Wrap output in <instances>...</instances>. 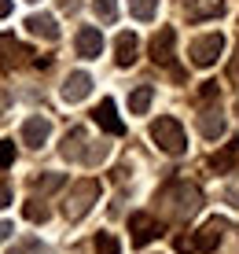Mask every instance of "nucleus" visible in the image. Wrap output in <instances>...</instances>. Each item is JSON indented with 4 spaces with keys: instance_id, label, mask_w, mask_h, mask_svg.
<instances>
[{
    "instance_id": "1",
    "label": "nucleus",
    "mask_w": 239,
    "mask_h": 254,
    "mask_svg": "<svg viewBox=\"0 0 239 254\" xmlns=\"http://www.w3.org/2000/svg\"><path fill=\"white\" fill-rule=\"evenodd\" d=\"M158 199H162V206L170 210V217H177V221L191 217V214L202 206V191H199L195 185H188V181H177V185H170Z\"/></svg>"
},
{
    "instance_id": "2",
    "label": "nucleus",
    "mask_w": 239,
    "mask_h": 254,
    "mask_svg": "<svg viewBox=\"0 0 239 254\" xmlns=\"http://www.w3.org/2000/svg\"><path fill=\"white\" fill-rule=\"evenodd\" d=\"M96 203H100V181L85 177V181H77V185L70 188V195H66V203H63V214L70 217V221H81Z\"/></svg>"
},
{
    "instance_id": "3",
    "label": "nucleus",
    "mask_w": 239,
    "mask_h": 254,
    "mask_svg": "<svg viewBox=\"0 0 239 254\" xmlns=\"http://www.w3.org/2000/svg\"><path fill=\"white\" fill-rule=\"evenodd\" d=\"M151 140L158 144V151H166V155H184L188 151V136H184V129H180L177 118H155L151 122Z\"/></svg>"
},
{
    "instance_id": "4",
    "label": "nucleus",
    "mask_w": 239,
    "mask_h": 254,
    "mask_svg": "<svg viewBox=\"0 0 239 254\" xmlns=\"http://www.w3.org/2000/svg\"><path fill=\"white\" fill-rule=\"evenodd\" d=\"M221 52H225V37L221 33H206V37H195L191 41V48H188V59H191V66H214L217 59H221Z\"/></svg>"
},
{
    "instance_id": "5",
    "label": "nucleus",
    "mask_w": 239,
    "mask_h": 254,
    "mask_svg": "<svg viewBox=\"0 0 239 254\" xmlns=\"http://www.w3.org/2000/svg\"><path fill=\"white\" fill-rule=\"evenodd\" d=\"M162 221L151 214H132L129 217V236H132V247H147V243H155L158 236H162Z\"/></svg>"
},
{
    "instance_id": "6",
    "label": "nucleus",
    "mask_w": 239,
    "mask_h": 254,
    "mask_svg": "<svg viewBox=\"0 0 239 254\" xmlns=\"http://www.w3.org/2000/svg\"><path fill=\"white\" fill-rule=\"evenodd\" d=\"M30 56L33 52L22 45V41H15V37H7V33H0V70H19L30 63Z\"/></svg>"
},
{
    "instance_id": "7",
    "label": "nucleus",
    "mask_w": 239,
    "mask_h": 254,
    "mask_svg": "<svg viewBox=\"0 0 239 254\" xmlns=\"http://www.w3.org/2000/svg\"><path fill=\"white\" fill-rule=\"evenodd\" d=\"M173 48H177V30L173 26H162L151 37V59L158 66H173Z\"/></svg>"
},
{
    "instance_id": "8",
    "label": "nucleus",
    "mask_w": 239,
    "mask_h": 254,
    "mask_svg": "<svg viewBox=\"0 0 239 254\" xmlns=\"http://www.w3.org/2000/svg\"><path fill=\"white\" fill-rule=\"evenodd\" d=\"M92 122L103 129V133H111V136H121V133H125V122L118 118V107H114V100H100V107L92 111Z\"/></svg>"
},
{
    "instance_id": "9",
    "label": "nucleus",
    "mask_w": 239,
    "mask_h": 254,
    "mask_svg": "<svg viewBox=\"0 0 239 254\" xmlns=\"http://www.w3.org/2000/svg\"><path fill=\"white\" fill-rule=\"evenodd\" d=\"M225 229H228L225 217H214V221H206L195 236H191V240H195V251L214 254V251H217V243H221V236H225Z\"/></svg>"
},
{
    "instance_id": "10",
    "label": "nucleus",
    "mask_w": 239,
    "mask_h": 254,
    "mask_svg": "<svg viewBox=\"0 0 239 254\" xmlns=\"http://www.w3.org/2000/svg\"><path fill=\"white\" fill-rule=\"evenodd\" d=\"M48 136H52V122L44 118V115H30V118L22 122V144L44 147V144H48Z\"/></svg>"
},
{
    "instance_id": "11",
    "label": "nucleus",
    "mask_w": 239,
    "mask_h": 254,
    "mask_svg": "<svg viewBox=\"0 0 239 254\" xmlns=\"http://www.w3.org/2000/svg\"><path fill=\"white\" fill-rule=\"evenodd\" d=\"M74 48H77V56H81V59H96L103 52V33L96 30V26H81L77 37H74Z\"/></svg>"
},
{
    "instance_id": "12",
    "label": "nucleus",
    "mask_w": 239,
    "mask_h": 254,
    "mask_svg": "<svg viewBox=\"0 0 239 254\" xmlns=\"http://www.w3.org/2000/svg\"><path fill=\"white\" fill-rule=\"evenodd\" d=\"M88 92H92V74H85V70H74L63 81V100L66 103H81Z\"/></svg>"
},
{
    "instance_id": "13",
    "label": "nucleus",
    "mask_w": 239,
    "mask_h": 254,
    "mask_svg": "<svg viewBox=\"0 0 239 254\" xmlns=\"http://www.w3.org/2000/svg\"><path fill=\"white\" fill-rule=\"evenodd\" d=\"M136 52H140L136 33H118V41H114V63L118 66H132L136 63Z\"/></svg>"
},
{
    "instance_id": "14",
    "label": "nucleus",
    "mask_w": 239,
    "mask_h": 254,
    "mask_svg": "<svg viewBox=\"0 0 239 254\" xmlns=\"http://www.w3.org/2000/svg\"><path fill=\"white\" fill-rule=\"evenodd\" d=\"M26 30H30L33 37H41V41H59V22L52 19V15H30V19H26Z\"/></svg>"
},
{
    "instance_id": "15",
    "label": "nucleus",
    "mask_w": 239,
    "mask_h": 254,
    "mask_svg": "<svg viewBox=\"0 0 239 254\" xmlns=\"http://www.w3.org/2000/svg\"><path fill=\"white\" fill-rule=\"evenodd\" d=\"M85 144H88V136H85V129L77 126V129H70V133L63 136V159H70V162H81L85 159Z\"/></svg>"
},
{
    "instance_id": "16",
    "label": "nucleus",
    "mask_w": 239,
    "mask_h": 254,
    "mask_svg": "<svg viewBox=\"0 0 239 254\" xmlns=\"http://www.w3.org/2000/svg\"><path fill=\"white\" fill-rule=\"evenodd\" d=\"M221 11H225V0H188V19H191V22L217 19Z\"/></svg>"
},
{
    "instance_id": "17",
    "label": "nucleus",
    "mask_w": 239,
    "mask_h": 254,
    "mask_svg": "<svg viewBox=\"0 0 239 254\" xmlns=\"http://www.w3.org/2000/svg\"><path fill=\"white\" fill-rule=\"evenodd\" d=\"M199 133L206 140L225 136V115H221V111H202V115H199Z\"/></svg>"
},
{
    "instance_id": "18",
    "label": "nucleus",
    "mask_w": 239,
    "mask_h": 254,
    "mask_svg": "<svg viewBox=\"0 0 239 254\" xmlns=\"http://www.w3.org/2000/svg\"><path fill=\"white\" fill-rule=\"evenodd\" d=\"M232 166H239V140L225 144V151H217L214 159H210V170H217V173H228Z\"/></svg>"
},
{
    "instance_id": "19",
    "label": "nucleus",
    "mask_w": 239,
    "mask_h": 254,
    "mask_svg": "<svg viewBox=\"0 0 239 254\" xmlns=\"http://www.w3.org/2000/svg\"><path fill=\"white\" fill-rule=\"evenodd\" d=\"M151 100H155V89H151V85H136V89L129 92V111H132V115H147Z\"/></svg>"
},
{
    "instance_id": "20",
    "label": "nucleus",
    "mask_w": 239,
    "mask_h": 254,
    "mask_svg": "<svg viewBox=\"0 0 239 254\" xmlns=\"http://www.w3.org/2000/svg\"><path fill=\"white\" fill-rule=\"evenodd\" d=\"M129 11H132V19L151 22L155 15H158V0H129Z\"/></svg>"
},
{
    "instance_id": "21",
    "label": "nucleus",
    "mask_w": 239,
    "mask_h": 254,
    "mask_svg": "<svg viewBox=\"0 0 239 254\" xmlns=\"http://www.w3.org/2000/svg\"><path fill=\"white\" fill-rule=\"evenodd\" d=\"M63 173H41V177H33V191H41V195H48V191L63 188Z\"/></svg>"
},
{
    "instance_id": "22",
    "label": "nucleus",
    "mask_w": 239,
    "mask_h": 254,
    "mask_svg": "<svg viewBox=\"0 0 239 254\" xmlns=\"http://www.w3.org/2000/svg\"><path fill=\"white\" fill-rule=\"evenodd\" d=\"M92 11L100 22H114L118 19V0H92Z\"/></svg>"
},
{
    "instance_id": "23",
    "label": "nucleus",
    "mask_w": 239,
    "mask_h": 254,
    "mask_svg": "<svg viewBox=\"0 0 239 254\" xmlns=\"http://www.w3.org/2000/svg\"><path fill=\"white\" fill-rule=\"evenodd\" d=\"M22 214H26V221H33V225H44V221H48V206H44L41 199H30V203L22 206Z\"/></svg>"
},
{
    "instance_id": "24",
    "label": "nucleus",
    "mask_w": 239,
    "mask_h": 254,
    "mask_svg": "<svg viewBox=\"0 0 239 254\" xmlns=\"http://www.w3.org/2000/svg\"><path fill=\"white\" fill-rule=\"evenodd\" d=\"M96 254H121V247L111 232H96Z\"/></svg>"
},
{
    "instance_id": "25",
    "label": "nucleus",
    "mask_w": 239,
    "mask_h": 254,
    "mask_svg": "<svg viewBox=\"0 0 239 254\" xmlns=\"http://www.w3.org/2000/svg\"><path fill=\"white\" fill-rule=\"evenodd\" d=\"M11 162H15V144L11 140H0V173L11 170Z\"/></svg>"
},
{
    "instance_id": "26",
    "label": "nucleus",
    "mask_w": 239,
    "mask_h": 254,
    "mask_svg": "<svg viewBox=\"0 0 239 254\" xmlns=\"http://www.w3.org/2000/svg\"><path fill=\"white\" fill-rule=\"evenodd\" d=\"M19 254H52V251L44 247L41 240H33V236H30V240H22V247H19Z\"/></svg>"
},
{
    "instance_id": "27",
    "label": "nucleus",
    "mask_w": 239,
    "mask_h": 254,
    "mask_svg": "<svg viewBox=\"0 0 239 254\" xmlns=\"http://www.w3.org/2000/svg\"><path fill=\"white\" fill-rule=\"evenodd\" d=\"M103 155H107V144H96V147H88V151H85V159H81V162H88V166H96V162L103 159Z\"/></svg>"
},
{
    "instance_id": "28",
    "label": "nucleus",
    "mask_w": 239,
    "mask_h": 254,
    "mask_svg": "<svg viewBox=\"0 0 239 254\" xmlns=\"http://www.w3.org/2000/svg\"><path fill=\"white\" fill-rule=\"evenodd\" d=\"M177 251H180V254H191V251H195V240H191V236H177Z\"/></svg>"
},
{
    "instance_id": "29",
    "label": "nucleus",
    "mask_w": 239,
    "mask_h": 254,
    "mask_svg": "<svg viewBox=\"0 0 239 254\" xmlns=\"http://www.w3.org/2000/svg\"><path fill=\"white\" fill-rule=\"evenodd\" d=\"M225 203H232V206L239 210V185H228V188H225Z\"/></svg>"
},
{
    "instance_id": "30",
    "label": "nucleus",
    "mask_w": 239,
    "mask_h": 254,
    "mask_svg": "<svg viewBox=\"0 0 239 254\" xmlns=\"http://www.w3.org/2000/svg\"><path fill=\"white\" fill-rule=\"evenodd\" d=\"M4 206H11V188L0 185V210H4Z\"/></svg>"
},
{
    "instance_id": "31",
    "label": "nucleus",
    "mask_w": 239,
    "mask_h": 254,
    "mask_svg": "<svg viewBox=\"0 0 239 254\" xmlns=\"http://www.w3.org/2000/svg\"><path fill=\"white\" fill-rule=\"evenodd\" d=\"M214 96H217V81H206L202 85V100H214Z\"/></svg>"
},
{
    "instance_id": "32",
    "label": "nucleus",
    "mask_w": 239,
    "mask_h": 254,
    "mask_svg": "<svg viewBox=\"0 0 239 254\" xmlns=\"http://www.w3.org/2000/svg\"><path fill=\"white\" fill-rule=\"evenodd\" d=\"M11 232H15V229H11V221H0V243L11 240Z\"/></svg>"
},
{
    "instance_id": "33",
    "label": "nucleus",
    "mask_w": 239,
    "mask_h": 254,
    "mask_svg": "<svg viewBox=\"0 0 239 254\" xmlns=\"http://www.w3.org/2000/svg\"><path fill=\"white\" fill-rule=\"evenodd\" d=\"M11 15V0H0V19H7Z\"/></svg>"
},
{
    "instance_id": "34",
    "label": "nucleus",
    "mask_w": 239,
    "mask_h": 254,
    "mask_svg": "<svg viewBox=\"0 0 239 254\" xmlns=\"http://www.w3.org/2000/svg\"><path fill=\"white\" fill-rule=\"evenodd\" d=\"M236 111H239V103H236Z\"/></svg>"
},
{
    "instance_id": "35",
    "label": "nucleus",
    "mask_w": 239,
    "mask_h": 254,
    "mask_svg": "<svg viewBox=\"0 0 239 254\" xmlns=\"http://www.w3.org/2000/svg\"><path fill=\"white\" fill-rule=\"evenodd\" d=\"M30 4H33V0H30Z\"/></svg>"
}]
</instances>
